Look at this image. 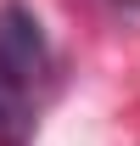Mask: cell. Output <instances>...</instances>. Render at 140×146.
Masks as SVG:
<instances>
[{
	"mask_svg": "<svg viewBox=\"0 0 140 146\" xmlns=\"http://www.w3.org/2000/svg\"><path fill=\"white\" fill-rule=\"evenodd\" d=\"M51 73H56V56H51V39L39 28V17L17 0H6L0 6V84L28 101L34 90L51 84Z\"/></svg>",
	"mask_w": 140,
	"mask_h": 146,
	"instance_id": "1",
	"label": "cell"
},
{
	"mask_svg": "<svg viewBox=\"0 0 140 146\" xmlns=\"http://www.w3.org/2000/svg\"><path fill=\"white\" fill-rule=\"evenodd\" d=\"M22 129H28V101L11 96L6 84H0V146H17Z\"/></svg>",
	"mask_w": 140,
	"mask_h": 146,
	"instance_id": "2",
	"label": "cell"
}]
</instances>
